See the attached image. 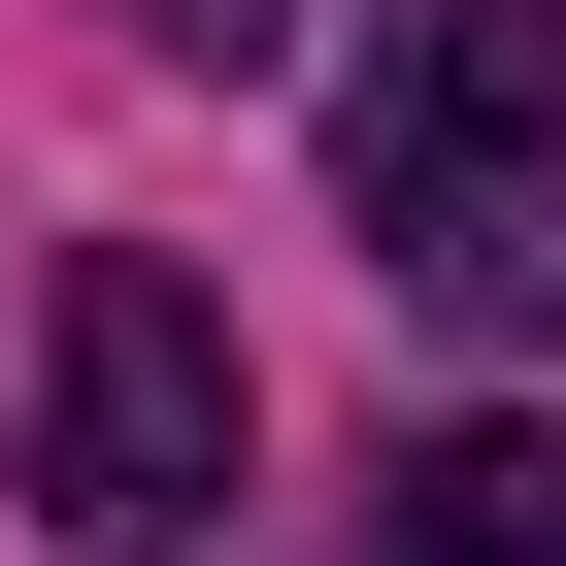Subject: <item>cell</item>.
<instances>
[{
  "label": "cell",
  "instance_id": "1",
  "mask_svg": "<svg viewBox=\"0 0 566 566\" xmlns=\"http://www.w3.org/2000/svg\"><path fill=\"white\" fill-rule=\"evenodd\" d=\"M334 200L433 334H566V0H367Z\"/></svg>",
  "mask_w": 566,
  "mask_h": 566
},
{
  "label": "cell",
  "instance_id": "4",
  "mask_svg": "<svg viewBox=\"0 0 566 566\" xmlns=\"http://www.w3.org/2000/svg\"><path fill=\"white\" fill-rule=\"evenodd\" d=\"M134 34H167V67H266V34H301V0H134Z\"/></svg>",
  "mask_w": 566,
  "mask_h": 566
},
{
  "label": "cell",
  "instance_id": "3",
  "mask_svg": "<svg viewBox=\"0 0 566 566\" xmlns=\"http://www.w3.org/2000/svg\"><path fill=\"white\" fill-rule=\"evenodd\" d=\"M367 566H566V433H500V400H433V433L367 467Z\"/></svg>",
  "mask_w": 566,
  "mask_h": 566
},
{
  "label": "cell",
  "instance_id": "2",
  "mask_svg": "<svg viewBox=\"0 0 566 566\" xmlns=\"http://www.w3.org/2000/svg\"><path fill=\"white\" fill-rule=\"evenodd\" d=\"M233 467H266L233 301H200L167 233H101L67 301H34V533H67V566H200V533H233Z\"/></svg>",
  "mask_w": 566,
  "mask_h": 566
}]
</instances>
